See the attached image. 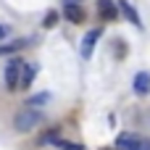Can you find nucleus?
I'll return each instance as SVG.
<instances>
[{
    "mask_svg": "<svg viewBox=\"0 0 150 150\" xmlns=\"http://www.w3.org/2000/svg\"><path fill=\"white\" fill-rule=\"evenodd\" d=\"M98 11L103 18H116L119 16V8L113 5V0H98Z\"/></svg>",
    "mask_w": 150,
    "mask_h": 150,
    "instance_id": "nucleus-7",
    "label": "nucleus"
},
{
    "mask_svg": "<svg viewBox=\"0 0 150 150\" xmlns=\"http://www.w3.org/2000/svg\"><path fill=\"white\" fill-rule=\"evenodd\" d=\"M55 21H58V13H55V11H50V13H47V18H45V26L50 29V26H55Z\"/></svg>",
    "mask_w": 150,
    "mask_h": 150,
    "instance_id": "nucleus-13",
    "label": "nucleus"
},
{
    "mask_svg": "<svg viewBox=\"0 0 150 150\" xmlns=\"http://www.w3.org/2000/svg\"><path fill=\"white\" fill-rule=\"evenodd\" d=\"M98 37H100V32L98 29H92V32H87L84 34V40H82V58L87 61L90 55H92V50H95V42H98Z\"/></svg>",
    "mask_w": 150,
    "mask_h": 150,
    "instance_id": "nucleus-3",
    "label": "nucleus"
},
{
    "mask_svg": "<svg viewBox=\"0 0 150 150\" xmlns=\"http://www.w3.org/2000/svg\"><path fill=\"white\" fill-rule=\"evenodd\" d=\"M8 34H11V29H8L5 24H0V42H3V40H8Z\"/></svg>",
    "mask_w": 150,
    "mask_h": 150,
    "instance_id": "nucleus-14",
    "label": "nucleus"
},
{
    "mask_svg": "<svg viewBox=\"0 0 150 150\" xmlns=\"http://www.w3.org/2000/svg\"><path fill=\"white\" fill-rule=\"evenodd\" d=\"M58 140H61V137H58V132H55V129H50V132H45V134L40 137V145H55Z\"/></svg>",
    "mask_w": 150,
    "mask_h": 150,
    "instance_id": "nucleus-9",
    "label": "nucleus"
},
{
    "mask_svg": "<svg viewBox=\"0 0 150 150\" xmlns=\"http://www.w3.org/2000/svg\"><path fill=\"white\" fill-rule=\"evenodd\" d=\"M55 148H58V150H84V145H79V142H69V140H58Z\"/></svg>",
    "mask_w": 150,
    "mask_h": 150,
    "instance_id": "nucleus-10",
    "label": "nucleus"
},
{
    "mask_svg": "<svg viewBox=\"0 0 150 150\" xmlns=\"http://www.w3.org/2000/svg\"><path fill=\"white\" fill-rule=\"evenodd\" d=\"M50 100V92H40V95H34L32 100H29V105H45Z\"/></svg>",
    "mask_w": 150,
    "mask_h": 150,
    "instance_id": "nucleus-11",
    "label": "nucleus"
},
{
    "mask_svg": "<svg viewBox=\"0 0 150 150\" xmlns=\"http://www.w3.org/2000/svg\"><path fill=\"white\" fill-rule=\"evenodd\" d=\"M40 121H42V113H40L37 108H21V111L16 113V119H13V127H16V132H29V129H34Z\"/></svg>",
    "mask_w": 150,
    "mask_h": 150,
    "instance_id": "nucleus-1",
    "label": "nucleus"
},
{
    "mask_svg": "<svg viewBox=\"0 0 150 150\" xmlns=\"http://www.w3.org/2000/svg\"><path fill=\"white\" fill-rule=\"evenodd\" d=\"M34 74H37V66H34V63H24V66H21V76H18V87L26 90V87L34 82Z\"/></svg>",
    "mask_w": 150,
    "mask_h": 150,
    "instance_id": "nucleus-4",
    "label": "nucleus"
},
{
    "mask_svg": "<svg viewBox=\"0 0 150 150\" xmlns=\"http://www.w3.org/2000/svg\"><path fill=\"white\" fill-rule=\"evenodd\" d=\"M21 58H13L11 63H8V69H5V84H8V90H16L18 87V76H21Z\"/></svg>",
    "mask_w": 150,
    "mask_h": 150,
    "instance_id": "nucleus-2",
    "label": "nucleus"
},
{
    "mask_svg": "<svg viewBox=\"0 0 150 150\" xmlns=\"http://www.w3.org/2000/svg\"><path fill=\"white\" fill-rule=\"evenodd\" d=\"M119 11H121V13H124V16H127V18H129V21H132L134 26H142V21H140V16H137V11L132 8V3H127V0H121V3H119Z\"/></svg>",
    "mask_w": 150,
    "mask_h": 150,
    "instance_id": "nucleus-8",
    "label": "nucleus"
},
{
    "mask_svg": "<svg viewBox=\"0 0 150 150\" xmlns=\"http://www.w3.org/2000/svg\"><path fill=\"white\" fill-rule=\"evenodd\" d=\"M66 3H82V0H66Z\"/></svg>",
    "mask_w": 150,
    "mask_h": 150,
    "instance_id": "nucleus-15",
    "label": "nucleus"
},
{
    "mask_svg": "<svg viewBox=\"0 0 150 150\" xmlns=\"http://www.w3.org/2000/svg\"><path fill=\"white\" fill-rule=\"evenodd\" d=\"M21 47V42H11V45H0V55H13Z\"/></svg>",
    "mask_w": 150,
    "mask_h": 150,
    "instance_id": "nucleus-12",
    "label": "nucleus"
},
{
    "mask_svg": "<svg viewBox=\"0 0 150 150\" xmlns=\"http://www.w3.org/2000/svg\"><path fill=\"white\" fill-rule=\"evenodd\" d=\"M63 13H66V18H69L71 24H82V21H84V11H82L76 3H66Z\"/></svg>",
    "mask_w": 150,
    "mask_h": 150,
    "instance_id": "nucleus-6",
    "label": "nucleus"
},
{
    "mask_svg": "<svg viewBox=\"0 0 150 150\" xmlns=\"http://www.w3.org/2000/svg\"><path fill=\"white\" fill-rule=\"evenodd\" d=\"M134 92H137L140 98H145L150 92V74L148 71H140V74L134 76Z\"/></svg>",
    "mask_w": 150,
    "mask_h": 150,
    "instance_id": "nucleus-5",
    "label": "nucleus"
}]
</instances>
